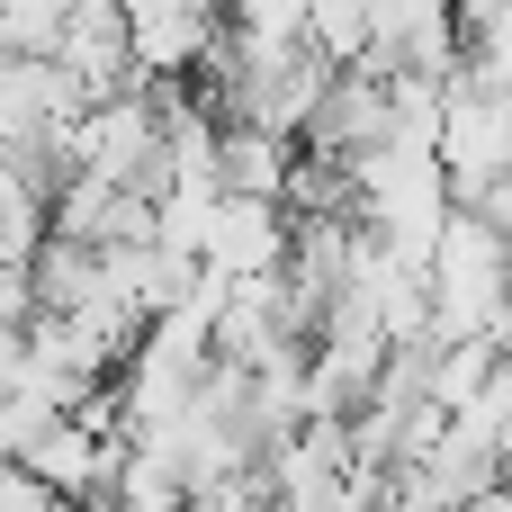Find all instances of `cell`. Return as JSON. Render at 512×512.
<instances>
[{
	"label": "cell",
	"instance_id": "6da1fadb",
	"mask_svg": "<svg viewBox=\"0 0 512 512\" xmlns=\"http://www.w3.org/2000/svg\"><path fill=\"white\" fill-rule=\"evenodd\" d=\"M288 243H297V216L279 198H216L207 207V234H198V261L216 279H279L288 270Z\"/></svg>",
	"mask_w": 512,
	"mask_h": 512
},
{
	"label": "cell",
	"instance_id": "7a4b0ae2",
	"mask_svg": "<svg viewBox=\"0 0 512 512\" xmlns=\"http://www.w3.org/2000/svg\"><path fill=\"white\" fill-rule=\"evenodd\" d=\"M288 171H297V135L225 126V144H216V180H225L234 198H288Z\"/></svg>",
	"mask_w": 512,
	"mask_h": 512
},
{
	"label": "cell",
	"instance_id": "3957f363",
	"mask_svg": "<svg viewBox=\"0 0 512 512\" xmlns=\"http://www.w3.org/2000/svg\"><path fill=\"white\" fill-rule=\"evenodd\" d=\"M360 512H396V504H387V495H378V504H360Z\"/></svg>",
	"mask_w": 512,
	"mask_h": 512
},
{
	"label": "cell",
	"instance_id": "277c9868",
	"mask_svg": "<svg viewBox=\"0 0 512 512\" xmlns=\"http://www.w3.org/2000/svg\"><path fill=\"white\" fill-rule=\"evenodd\" d=\"M504 486H512V441H504Z\"/></svg>",
	"mask_w": 512,
	"mask_h": 512
}]
</instances>
